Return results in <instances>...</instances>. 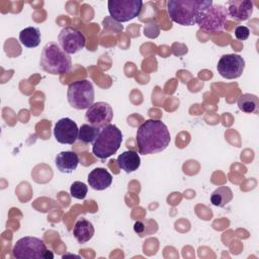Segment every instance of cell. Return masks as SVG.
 <instances>
[{"instance_id": "cell-1", "label": "cell", "mask_w": 259, "mask_h": 259, "mask_svg": "<svg viewBox=\"0 0 259 259\" xmlns=\"http://www.w3.org/2000/svg\"><path fill=\"white\" fill-rule=\"evenodd\" d=\"M136 142L140 154L151 155L164 151L171 142V136L163 121L147 119L138 127Z\"/></svg>"}, {"instance_id": "cell-2", "label": "cell", "mask_w": 259, "mask_h": 259, "mask_svg": "<svg viewBox=\"0 0 259 259\" xmlns=\"http://www.w3.org/2000/svg\"><path fill=\"white\" fill-rule=\"evenodd\" d=\"M211 4V0H170L167 2V10L174 22L192 26L196 24L202 9Z\"/></svg>"}, {"instance_id": "cell-3", "label": "cell", "mask_w": 259, "mask_h": 259, "mask_svg": "<svg viewBox=\"0 0 259 259\" xmlns=\"http://www.w3.org/2000/svg\"><path fill=\"white\" fill-rule=\"evenodd\" d=\"M40 68L52 75H63L72 69V59L59 44L50 41L45 45L40 55Z\"/></svg>"}, {"instance_id": "cell-4", "label": "cell", "mask_w": 259, "mask_h": 259, "mask_svg": "<svg viewBox=\"0 0 259 259\" xmlns=\"http://www.w3.org/2000/svg\"><path fill=\"white\" fill-rule=\"evenodd\" d=\"M122 142L121 131L114 124H107L92 144V153L98 159H106L115 154Z\"/></svg>"}, {"instance_id": "cell-5", "label": "cell", "mask_w": 259, "mask_h": 259, "mask_svg": "<svg viewBox=\"0 0 259 259\" xmlns=\"http://www.w3.org/2000/svg\"><path fill=\"white\" fill-rule=\"evenodd\" d=\"M12 255L17 259H52L54 257L42 240L30 236L16 241L12 248Z\"/></svg>"}, {"instance_id": "cell-6", "label": "cell", "mask_w": 259, "mask_h": 259, "mask_svg": "<svg viewBox=\"0 0 259 259\" xmlns=\"http://www.w3.org/2000/svg\"><path fill=\"white\" fill-rule=\"evenodd\" d=\"M94 96L93 84L87 79L75 81L68 86L67 99L75 109H88L94 103Z\"/></svg>"}, {"instance_id": "cell-7", "label": "cell", "mask_w": 259, "mask_h": 259, "mask_svg": "<svg viewBox=\"0 0 259 259\" xmlns=\"http://www.w3.org/2000/svg\"><path fill=\"white\" fill-rule=\"evenodd\" d=\"M228 16V11L225 6L212 3L202 9L196 24L206 32H220L224 29Z\"/></svg>"}, {"instance_id": "cell-8", "label": "cell", "mask_w": 259, "mask_h": 259, "mask_svg": "<svg viewBox=\"0 0 259 259\" xmlns=\"http://www.w3.org/2000/svg\"><path fill=\"white\" fill-rule=\"evenodd\" d=\"M110 16L118 22L130 21L140 15L143 7L141 0H109L107 3Z\"/></svg>"}, {"instance_id": "cell-9", "label": "cell", "mask_w": 259, "mask_h": 259, "mask_svg": "<svg viewBox=\"0 0 259 259\" xmlns=\"http://www.w3.org/2000/svg\"><path fill=\"white\" fill-rule=\"evenodd\" d=\"M58 41L60 47L69 55L80 52L86 45V38L84 34L77 28L71 26L64 27L60 31L58 35Z\"/></svg>"}, {"instance_id": "cell-10", "label": "cell", "mask_w": 259, "mask_h": 259, "mask_svg": "<svg viewBox=\"0 0 259 259\" xmlns=\"http://www.w3.org/2000/svg\"><path fill=\"white\" fill-rule=\"evenodd\" d=\"M245 69V60L237 54H228L221 57L217 65L219 74L226 79L239 78Z\"/></svg>"}, {"instance_id": "cell-11", "label": "cell", "mask_w": 259, "mask_h": 259, "mask_svg": "<svg viewBox=\"0 0 259 259\" xmlns=\"http://www.w3.org/2000/svg\"><path fill=\"white\" fill-rule=\"evenodd\" d=\"M113 117L112 107L103 101L93 103L85 113V119L89 124L102 128L110 123Z\"/></svg>"}, {"instance_id": "cell-12", "label": "cell", "mask_w": 259, "mask_h": 259, "mask_svg": "<svg viewBox=\"0 0 259 259\" xmlns=\"http://www.w3.org/2000/svg\"><path fill=\"white\" fill-rule=\"evenodd\" d=\"M79 128L76 122L69 118L63 117L59 119L54 127V136L60 144L73 145L78 140Z\"/></svg>"}, {"instance_id": "cell-13", "label": "cell", "mask_w": 259, "mask_h": 259, "mask_svg": "<svg viewBox=\"0 0 259 259\" xmlns=\"http://www.w3.org/2000/svg\"><path fill=\"white\" fill-rule=\"evenodd\" d=\"M253 2L250 0H231L228 2V15L237 20L244 21L250 18L253 13Z\"/></svg>"}, {"instance_id": "cell-14", "label": "cell", "mask_w": 259, "mask_h": 259, "mask_svg": "<svg viewBox=\"0 0 259 259\" xmlns=\"http://www.w3.org/2000/svg\"><path fill=\"white\" fill-rule=\"evenodd\" d=\"M89 186L94 190H104L112 183V175L104 168H95L88 174Z\"/></svg>"}, {"instance_id": "cell-15", "label": "cell", "mask_w": 259, "mask_h": 259, "mask_svg": "<svg viewBox=\"0 0 259 259\" xmlns=\"http://www.w3.org/2000/svg\"><path fill=\"white\" fill-rule=\"evenodd\" d=\"M55 164L60 172L70 174L77 168L79 157L73 151H62L56 156Z\"/></svg>"}, {"instance_id": "cell-16", "label": "cell", "mask_w": 259, "mask_h": 259, "mask_svg": "<svg viewBox=\"0 0 259 259\" xmlns=\"http://www.w3.org/2000/svg\"><path fill=\"white\" fill-rule=\"evenodd\" d=\"M116 162L121 170L126 173H132L139 169L141 165V158L137 152L128 150L118 155Z\"/></svg>"}, {"instance_id": "cell-17", "label": "cell", "mask_w": 259, "mask_h": 259, "mask_svg": "<svg viewBox=\"0 0 259 259\" xmlns=\"http://www.w3.org/2000/svg\"><path fill=\"white\" fill-rule=\"evenodd\" d=\"M73 235L78 243L84 244L92 239L94 235V227L91 222L82 218L76 222L73 229Z\"/></svg>"}, {"instance_id": "cell-18", "label": "cell", "mask_w": 259, "mask_h": 259, "mask_svg": "<svg viewBox=\"0 0 259 259\" xmlns=\"http://www.w3.org/2000/svg\"><path fill=\"white\" fill-rule=\"evenodd\" d=\"M41 40V34L37 27L28 26L19 32V41L25 48H36Z\"/></svg>"}, {"instance_id": "cell-19", "label": "cell", "mask_w": 259, "mask_h": 259, "mask_svg": "<svg viewBox=\"0 0 259 259\" xmlns=\"http://www.w3.org/2000/svg\"><path fill=\"white\" fill-rule=\"evenodd\" d=\"M233 197L234 193L232 189L229 186L223 185L219 186L212 191V193L210 194V202L215 206L224 207L233 199Z\"/></svg>"}, {"instance_id": "cell-20", "label": "cell", "mask_w": 259, "mask_h": 259, "mask_svg": "<svg viewBox=\"0 0 259 259\" xmlns=\"http://www.w3.org/2000/svg\"><path fill=\"white\" fill-rule=\"evenodd\" d=\"M238 107L245 113H257L259 108V99L255 94L245 93L238 99Z\"/></svg>"}, {"instance_id": "cell-21", "label": "cell", "mask_w": 259, "mask_h": 259, "mask_svg": "<svg viewBox=\"0 0 259 259\" xmlns=\"http://www.w3.org/2000/svg\"><path fill=\"white\" fill-rule=\"evenodd\" d=\"M100 130L101 128L93 126L89 123H84L79 128L78 140L84 144H93L97 139Z\"/></svg>"}, {"instance_id": "cell-22", "label": "cell", "mask_w": 259, "mask_h": 259, "mask_svg": "<svg viewBox=\"0 0 259 259\" xmlns=\"http://www.w3.org/2000/svg\"><path fill=\"white\" fill-rule=\"evenodd\" d=\"M87 192L88 186L81 181H75L70 186V194L76 199H84L87 195Z\"/></svg>"}, {"instance_id": "cell-23", "label": "cell", "mask_w": 259, "mask_h": 259, "mask_svg": "<svg viewBox=\"0 0 259 259\" xmlns=\"http://www.w3.org/2000/svg\"><path fill=\"white\" fill-rule=\"evenodd\" d=\"M250 35V29L245 25H238L235 28V36L239 40H245Z\"/></svg>"}, {"instance_id": "cell-24", "label": "cell", "mask_w": 259, "mask_h": 259, "mask_svg": "<svg viewBox=\"0 0 259 259\" xmlns=\"http://www.w3.org/2000/svg\"><path fill=\"white\" fill-rule=\"evenodd\" d=\"M134 231H135L137 234H139V235L143 234L144 231H145V225H144V223L141 222V221L136 222L135 225H134Z\"/></svg>"}]
</instances>
